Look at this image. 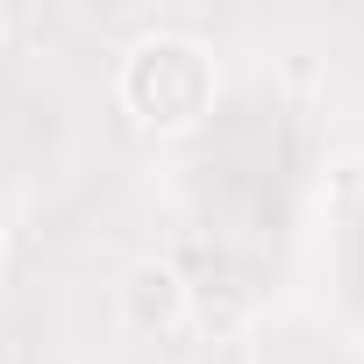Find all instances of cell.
<instances>
[{
  "label": "cell",
  "mask_w": 364,
  "mask_h": 364,
  "mask_svg": "<svg viewBox=\"0 0 364 364\" xmlns=\"http://www.w3.org/2000/svg\"><path fill=\"white\" fill-rule=\"evenodd\" d=\"M0 272H8V229H0Z\"/></svg>",
  "instance_id": "cell-3"
},
{
  "label": "cell",
  "mask_w": 364,
  "mask_h": 364,
  "mask_svg": "<svg viewBox=\"0 0 364 364\" xmlns=\"http://www.w3.org/2000/svg\"><path fill=\"white\" fill-rule=\"evenodd\" d=\"M215 93H222V65L200 36L186 29H150L122 50L114 65V100L136 129L150 136H186L215 114Z\"/></svg>",
  "instance_id": "cell-1"
},
{
  "label": "cell",
  "mask_w": 364,
  "mask_h": 364,
  "mask_svg": "<svg viewBox=\"0 0 364 364\" xmlns=\"http://www.w3.org/2000/svg\"><path fill=\"white\" fill-rule=\"evenodd\" d=\"M114 314H122V328H136V336H171V328H186V314H193V286H186L178 264L143 257V264L122 272Z\"/></svg>",
  "instance_id": "cell-2"
}]
</instances>
